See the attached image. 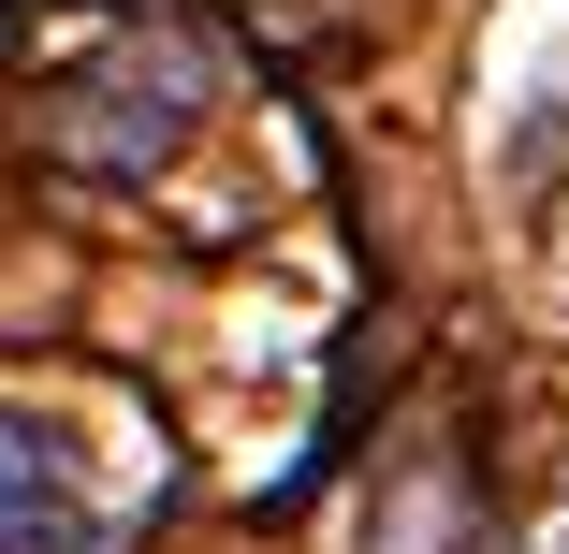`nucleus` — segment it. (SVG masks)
<instances>
[{
    "mask_svg": "<svg viewBox=\"0 0 569 554\" xmlns=\"http://www.w3.org/2000/svg\"><path fill=\"white\" fill-rule=\"evenodd\" d=\"M0 554H102V511L59 423H0Z\"/></svg>",
    "mask_w": 569,
    "mask_h": 554,
    "instance_id": "obj_1",
    "label": "nucleus"
}]
</instances>
